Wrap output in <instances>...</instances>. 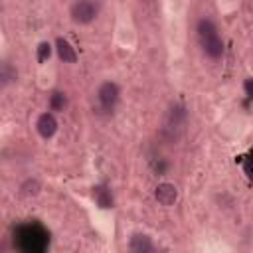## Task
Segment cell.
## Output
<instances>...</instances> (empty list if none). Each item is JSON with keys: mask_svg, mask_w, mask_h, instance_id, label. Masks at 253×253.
Instances as JSON below:
<instances>
[{"mask_svg": "<svg viewBox=\"0 0 253 253\" xmlns=\"http://www.w3.org/2000/svg\"><path fill=\"white\" fill-rule=\"evenodd\" d=\"M14 245L24 253H42L49 245V233L42 223L28 221L14 229Z\"/></svg>", "mask_w": 253, "mask_h": 253, "instance_id": "1", "label": "cell"}, {"mask_svg": "<svg viewBox=\"0 0 253 253\" xmlns=\"http://www.w3.org/2000/svg\"><path fill=\"white\" fill-rule=\"evenodd\" d=\"M198 40H200V45L204 49V53L211 59H217L223 55V40L219 38L217 34V28L215 24L210 20V18H202L198 22Z\"/></svg>", "mask_w": 253, "mask_h": 253, "instance_id": "2", "label": "cell"}, {"mask_svg": "<svg viewBox=\"0 0 253 253\" xmlns=\"http://www.w3.org/2000/svg\"><path fill=\"white\" fill-rule=\"evenodd\" d=\"M99 14V6L93 0H75L71 4L69 16L75 24H91Z\"/></svg>", "mask_w": 253, "mask_h": 253, "instance_id": "3", "label": "cell"}, {"mask_svg": "<svg viewBox=\"0 0 253 253\" xmlns=\"http://www.w3.org/2000/svg\"><path fill=\"white\" fill-rule=\"evenodd\" d=\"M119 85L113 83V81H105L99 85L97 89V101H99V109L105 111V113H113V109L117 107L119 103Z\"/></svg>", "mask_w": 253, "mask_h": 253, "instance_id": "4", "label": "cell"}, {"mask_svg": "<svg viewBox=\"0 0 253 253\" xmlns=\"http://www.w3.org/2000/svg\"><path fill=\"white\" fill-rule=\"evenodd\" d=\"M154 198H156V202L162 204V206H174L176 200H178V190H176L174 184H170V182H162V184L156 186V190H154Z\"/></svg>", "mask_w": 253, "mask_h": 253, "instance_id": "5", "label": "cell"}, {"mask_svg": "<svg viewBox=\"0 0 253 253\" xmlns=\"http://www.w3.org/2000/svg\"><path fill=\"white\" fill-rule=\"evenodd\" d=\"M36 128H38L42 138H51L55 134V130H57V121H55V117L51 113H43V115L38 117Z\"/></svg>", "mask_w": 253, "mask_h": 253, "instance_id": "6", "label": "cell"}, {"mask_svg": "<svg viewBox=\"0 0 253 253\" xmlns=\"http://www.w3.org/2000/svg\"><path fill=\"white\" fill-rule=\"evenodd\" d=\"M55 49H57V55L63 63H75L77 61V53L73 49V45L65 40V38H57L55 42Z\"/></svg>", "mask_w": 253, "mask_h": 253, "instance_id": "7", "label": "cell"}, {"mask_svg": "<svg viewBox=\"0 0 253 253\" xmlns=\"http://www.w3.org/2000/svg\"><path fill=\"white\" fill-rule=\"evenodd\" d=\"M128 249L134 251V253H148V251H154V243L150 241L148 235H144V233H134V235L130 237Z\"/></svg>", "mask_w": 253, "mask_h": 253, "instance_id": "8", "label": "cell"}, {"mask_svg": "<svg viewBox=\"0 0 253 253\" xmlns=\"http://www.w3.org/2000/svg\"><path fill=\"white\" fill-rule=\"evenodd\" d=\"M16 81H18V69L8 61H0V87H8Z\"/></svg>", "mask_w": 253, "mask_h": 253, "instance_id": "9", "label": "cell"}, {"mask_svg": "<svg viewBox=\"0 0 253 253\" xmlns=\"http://www.w3.org/2000/svg\"><path fill=\"white\" fill-rule=\"evenodd\" d=\"M93 198H95V202H97L101 208H111V206H113L111 190H109L105 184H99V186L93 188Z\"/></svg>", "mask_w": 253, "mask_h": 253, "instance_id": "10", "label": "cell"}, {"mask_svg": "<svg viewBox=\"0 0 253 253\" xmlns=\"http://www.w3.org/2000/svg\"><path fill=\"white\" fill-rule=\"evenodd\" d=\"M42 190V184L36 180V178H28L22 186H20V196L24 198H32V196H38Z\"/></svg>", "mask_w": 253, "mask_h": 253, "instance_id": "11", "label": "cell"}, {"mask_svg": "<svg viewBox=\"0 0 253 253\" xmlns=\"http://www.w3.org/2000/svg\"><path fill=\"white\" fill-rule=\"evenodd\" d=\"M49 107H51V111H63V109L67 107V97H65V93H61V91L51 93V97H49Z\"/></svg>", "mask_w": 253, "mask_h": 253, "instance_id": "12", "label": "cell"}, {"mask_svg": "<svg viewBox=\"0 0 253 253\" xmlns=\"http://www.w3.org/2000/svg\"><path fill=\"white\" fill-rule=\"evenodd\" d=\"M49 53H51V45H49L47 42H42V43L38 45V61H40V63L45 61V59L49 57Z\"/></svg>", "mask_w": 253, "mask_h": 253, "instance_id": "13", "label": "cell"}, {"mask_svg": "<svg viewBox=\"0 0 253 253\" xmlns=\"http://www.w3.org/2000/svg\"><path fill=\"white\" fill-rule=\"evenodd\" d=\"M245 93L247 97H251V79H245Z\"/></svg>", "mask_w": 253, "mask_h": 253, "instance_id": "14", "label": "cell"}, {"mask_svg": "<svg viewBox=\"0 0 253 253\" xmlns=\"http://www.w3.org/2000/svg\"><path fill=\"white\" fill-rule=\"evenodd\" d=\"M245 174H247V176H251V164H249V158L245 160Z\"/></svg>", "mask_w": 253, "mask_h": 253, "instance_id": "15", "label": "cell"}]
</instances>
